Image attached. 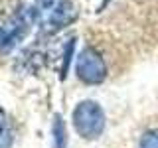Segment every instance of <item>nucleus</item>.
<instances>
[{
    "label": "nucleus",
    "instance_id": "obj_11",
    "mask_svg": "<svg viewBox=\"0 0 158 148\" xmlns=\"http://www.w3.org/2000/svg\"><path fill=\"white\" fill-rule=\"evenodd\" d=\"M2 38H4V30L0 28V42H2Z\"/></svg>",
    "mask_w": 158,
    "mask_h": 148
},
{
    "label": "nucleus",
    "instance_id": "obj_2",
    "mask_svg": "<svg viewBox=\"0 0 158 148\" xmlns=\"http://www.w3.org/2000/svg\"><path fill=\"white\" fill-rule=\"evenodd\" d=\"M75 73L85 85H99L107 79V63L95 47H83L77 56Z\"/></svg>",
    "mask_w": 158,
    "mask_h": 148
},
{
    "label": "nucleus",
    "instance_id": "obj_3",
    "mask_svg": "<svg viewBox=\"0 0 158 148\" xmlns=\"http://www.w3.org/2000/svg\"><path fill=\"white\" fill-rule=\"evenodd\" d=\"M38 16H40V10L36 6L22 10V12L18 14V18L12 22V26L4 32V38H2V42H0V53L12 51V49L28 36L30 28L34 26V22L38 20Z\"/></svg>",
    "mask_w": 158,
    "mask_h": 148
},
{
    "label": "nucleus",
    "instance_id": "obj_9",
    "mask_svg": "<svg viewBox=\"0 0 158 148\" xmlns=\"http://www.w3.org/2000/svg\"><path fill=\"white\" fill-rule=\"evenodd\" d=\"M10 144H12V134L8 130H4L2 136H0V148H10Z\"/></svg>",
    "mask_w": 158,
    "mask_h": 148
},
{
    "label": "nucleus",
    "instance_id": "obj_7",
    "mask_svg": "<svg viewBox=\"0 0 158 148\" xmlns=\"http://www.w3.org/2000/svg\"><path fill=\"white\" fill-rule=\"evenodd\" d=\"M73 39H69L67 43V49H65V57H63V67H61V79H65L67 75V67H69V59H71V53H73Z\"/></svg>",
    "mask_w": 158,
    "mask_h": 148
},
{
    "label": "nucleus",
    "instance_id": "obj_5",
    "mask_svg": "<svg viewBox=\"0 0 158 148\" xmlns=\"http://www.w3.org/2000/svg\"><path fill=\"white\" fill-rule=\"evenodd\" d=\"M52 134H53V148H65L67 146V130H65V122H63L61 115L53 117Z\"/></svg>",
    "mask_w": 158,
    "mask_h": 148
},
{
    "label": "nucleus",
    "instance_id": "obj_6",
    "mask_svg": "<svg viewBox=\"0 0 158 148\" xmlns=\"http://www.w3.org/2000/svg\"><path fill=\"white\" fill-rule=\"evenodd\" d=\"M138 148H158V128H156V130L144 132V136L140 138Z\"/></svg>",
    "mask_w": 158,
    "mask_h": 148
},
{
    "label": "nucleus",
    "instance_id": "obj_10",
    "mask_svg": "<svg viewBox=\"0 0 158 148\" xmlns=\"http://www.w3.org/2000/svg\"><path fill=\"white\" fill-rule=\"evenodd\" d=\"M4 130H6V122H4V111L0 109V136H2Z\"/></svg>",
    "mask_w": 158,
    "mask_h": 148
},
{
    "label": "nucleus",
    "instance_id": "obj_8",
    "mask_svg": "<svg viewBox=\"0 0 158 148\" xmlns=\"http://www.w3.org/2000/svg\"><path fill=\"white\" fill-rule=\"evenodd\" d=\"M57 2H61V0H36V8L40 12H49Z\"/></svg>",
    "mask_w": 158,
    "mask_h": 148
},
{
    "label": "nucleus",
    "instance_id": "obj_4",
    "mask_svg": "<svg viewBox=\"0 0 158 148\" xmlns=\"http://www.w3.org/2000/svg\"><path fill=\"white\" fill-rule=\"evenodd\" d=\"M77 8L71 0H61L57 2L56 6L48 12V18H46V28L48 32H57V30H63L65 26L73 24L77 20Z\"/></svg>",
    "mask_w": 158,
    "mask_h": 148
},
{
    "label": "nucleus",
    "instance_id": "obj_1",
    "mask_svg": "<svg viewBox=\"0 0 158 148\" xmlns=\"http://www.w3.org/2000/svg\"><path fill=\"white\" fill-rule=\"evenodd\" d=\"M73 126H75L77 134L85 140H95L103 134L105 130V113L99 103L95 101H81L73 109Z\"/></svg>",
    "mask_w": 158,
    "mask_h": 148
}]
</instances>
